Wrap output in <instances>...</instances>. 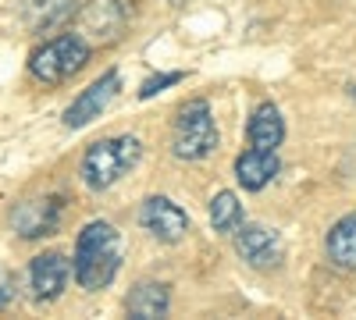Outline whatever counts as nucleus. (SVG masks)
Returning <instances> with one entry per match:
<instances>
[{
	"instance_id": "nucleus-1",
	"label": "nucleus",
	"mask_w": 356,
	"mask_h": 320,
	"mask_svg": "<svg viewBox=\"0 0 356 320\" xmlns=\"http://www.w3.org/2000/svg\"><path fill=\"white\" fill-rule=\"evenodd\" d=\"M122 260H125L122 231L111 221H89L75 239L72 274L82 292H104L122 271Z\"/></svg>"
},
{
	"instance_id": "nucleus-2",
	"label": "nucleus",
	"mask_w": 356,
	"mask_h": 320,
	"mask_svg": "<svg viewBox=\"0 0 356 320\" xmlns=\"http://www.w3.org/2000/svg\"><path fill=\"white\" fill-rule=\"evenodd\" d=\"M139 157H143V142L136 135H111V139L93 142V146L82 153L79 174L93 192H107L111 185H118L139 164Z\"/></svg>"
},
{
	"instance_id": "nucleus-3",
	"label": "nucleus",
	"mask_w": 356,
	"mask_h": 320,
	"mask_svg": "<svg viewBox=\"0 0 356 320\" xmlns=\"http://www.w3.org/2000/svg\"><path fill=\"white\" fill-rule=\"evenodd\" d=\"M218 150V125L207 100H189L178 107L175 125H171V157L175 160H207Z\"/></svg>"
},
{
	"instance_id": "nucleus-4",
	"label": "nucleus",
	"mask_w": 356,
	"mask_h": 320,
	"mask_svg": "<svg viewBox=\"0 0 356 320\" xmlns=\"http://www.w3.org/2000/svg\"><path fill=\"white\" fill-rule=\"evenodd\" d=\"M89 57H93V47H89V40L82 33H61L57 40L33 50L29 71H33V78L43 82V85H61L89 65Z\"/></svg>"
},
{
	"instance_id": "nucleus-5",
	"label": "nucleus",
	"mask_w": 356,
	"mask_h": 320,
	"mask_svg": "<svg viewBox=\"0 0 356 320\" xmlns=\"http://www.w3.org/2000/svg\"><path fill=\"white\" fill-rule=\"evenodd\" d=\"M232 239H235V253H239V260L246 267L267 274V271H278L282 267V260H285V242L275 228H267V224H239L232 231Z\"/></svg>"
},
{
	"instance_id": "nucleus-6",
	"label": "nucleus",
	"mask_w": 356,
	"mask_h": 320,
	"mask_svg": "<svg viewBox=\"0 0 356 320\" xmlns=\"http://www.w3.org/2000/svg\"><path fill=\"white\" fill-rule=\"evenodd\" d=\"M139 228L157 242H182L189 235V214L168 196H146L139 207Z\"/></svg>"
},
{
	"instance_id": "nucleus-7",
	"label": "nucleus",
	"mask_w": 356,
	"mask_h": 320,
	"mask_svg": "<svg viewBox=\"0 0 356 320\" xmlns=\"http://www.w3.org/2000/svg\"><path fill=\"white\" fill-rule=\"evenodd\" d=\"M118 90H122V75H118L114 68H107L97 82H89L86 90L72 100V107L65 110V128H86V125H93L100 114L107 110V103L118 96Z\"/></svg>"
},
{
	"instance_id": "nucleus-8",
	"label": "nucleus",
	"mask_w": 356,
	"mask_h": 320,
	"mask_svg": "<svg viewBox=\"0 0 356 320\" xmlns=\"http://www.w3.org/2000/svg\"><path fill=\"white\" fill-rule=\"evenodd\" d=\"M11 224L22 239H43L54 235L57 224H61V199L57 196H40V199H25L15 207Z\"/></svg>"
},
{
	"instance_id": "nucleus-9",
	"label": "nucleus",
	"mask_w": 356,
	"mask_h": 320,
	"mask_svg": "<svg viewBox=\"0 0 356 320\" xmlns=\"http://www.w3.org/2000/svg\"><path fill=\"white\" fill-rule=\"evenodd\" d=\"M68 278H72V260L65 253H43V256H36L33 267H29V288H33V299L36 303L61 299Z\"/></svg>"
},
{
	"instance_id": "nucleus-10",
	"label": "nucleus",
	"mask_w": 356,
	"mask_h": 320,
	"mask_svg": "<svg viewBox=\"0 0 356 320\" xmlns=\"http://www.w3.org/2000/svg\"><path fill=\"white\" fill-rule=\"evenodd\" d=\"M79 22H82V33H89L93 40L114 43L125 28V8L118 0H89L79 15Z\"/></svg>"
},
{
	"instance_id": "nucleus-11",
	"label": "nucleus",
	"mask_w": 356,
	"mask_h": 320,
	"mask_svg": "<svg viewBox=\"0 0 356 320\" xmlns=\"http://www.w3.org/2000/svg\"><path fill=\"white\" fill-rule=\"evenodd\" d=\"M324 256L335 271H346V274H356V210L342 214L328 235H324Z\"/></svg>"
},
{
	"instance_id": "nucleus-12",
	"label": "nucleus",
	"mask_w": 356,
	"mask_h": 320,
	"mask_svg": "<svg viewBox=\"0 0 356 320\" xmlns=\"http://www.w3.org/2000/svg\"><path fill=\"white\" fill-rule=\"evenodd\" d=\"M278 153L275 150H246L235 157V182H239L246 192H260L278 178Z\"/></svg>"
},
{
	"instance_id": "nucleus-13",
	"label": "nucleus",
	"mask_w": 356,
	"mask_h": 320,
	"mask_svg": "<svg viewBox=\"0 0 356 320\" xmlns=\"http://www.w3.org/2000/svg\"><path fill=\"white\" fill-rule=\"evenodd\" d=\"M246 139L253 150H278L282 139H285V121H282V110L275 103H257L250 114V125H246Z\"/></svg>"
},
{
	"instance_id": "nucleus-14",
	"label": "nucleus",
	"mask_w": 356,
	"mask_h": 320,
	"mask_svg": "<svg viewBox=\"0 0 356 320\" xmlns=\"http://www.w3.org/2000/svg\"><path fill=\"white\" fill-rule=\"evenodd\" d=\"M125 310L136 320H161V317H168V310H171L168 285L164 281H139L129 292V299H125Z\"/></svg>"
},
{
	"instance_id": "nucleus-15",
	"label": "nucleus",
	"mask_w": 356,
	"mask_h": 320,
	"mask_svg": "<svg viewBox=\"0 0 356 320\" xmlns=\"http://www.w3.org/2000/svg\"><path fill=\"white\" fill-rule=\"evenodd\" d=\"M243 221H246V214H243V203H239L235 192L225 189L211 199V228L218 231V235H232Z\"/></svg>"
},
{
	"instance_id": "nucleus-16",
	"label": "nucleus",
	"mask_w": 356,
	"mask_h": 320,
	"mask_svg": "<svg viewBox=\"0 0 356 320\" xmlns=\"http://www.w3.org/2000/svg\"><path fill=\"white\" fill-rule=\"evenodd\" d=\"M75 8V0H25V15L33 28H50L57 22H65Z\"/></svg>"
},
{
	"instance_id": "nucleus-17",
	"label": "nucleus",
	"mask_w": 356,
	"mask_h": 320,
	"mask_svg": "<svg viewBox=\"0 0 356 320\" xmlns=\"http://www.w3.org/2000/svg\"><path fill=\"white\" fill-rule=\"evenodd\" d=\"M182 78H186V71H164V75H154V78H146V82L139 85V100H150V96L164 93L168 85H178Z\"/></svg>"
},
{
	"instance_id": "nucleus-18",
	"label": "nucleus",
	"mask_w": 356,
	"mask_h": 320,
	"mask_svg": "<svg viewBox=\"0 0 356 320\" xmlns=\"http://www.w3.org/2000/svg\"><path fill=\"white\" fill-rule=\"evenodd\" d=\"M15 296H18V281H15V274H4V271H0V310L11 306Z\"/></svg>"
},
{
	"instance_id": "nucleus-19",
	"label": "nucleus",
	"mask_w": 356,
	"mask_h": 320,
	"mask_svg": "<svg viewBox=\"0 0 356 320\" xmlns=\"http://www.w3.org/2000/svg\"><path fill=\"white\" fill-rule=\"evenodd\" d=\"M168 4H186V0H168Z\"/></svg>"
}]
</instances>
